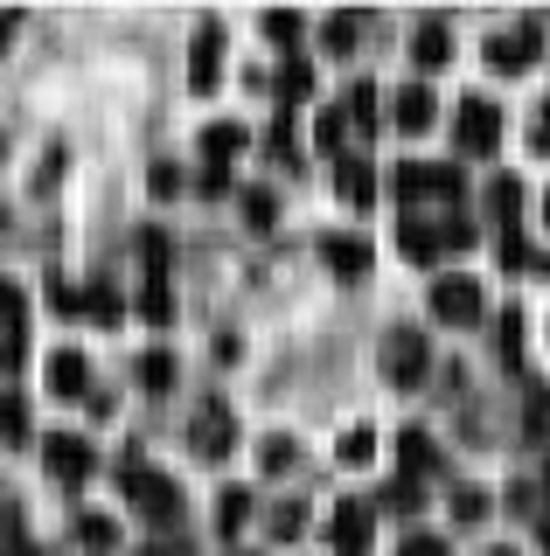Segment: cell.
<instances>
[{"label":"cell","instance_id":"obj_21","mask_svg":"<svg viewBox=\"0 0 550 556\" xmlns=\"http://www.w3.org/2000/svg\"><path fill=\"white\" fill-rule=\"evenodd\" d=\"M293 459H300V445L286 439V431H272V439L258 445V466H265V473H293Z\"/></svg>","mask_w":550,"mask_h":556},{"label":"cell","instance_id":"obj_6","mask_svg":"<svg viewBox=\"0 0 550 556\" xmlns=\"http://www.w3.org/2000/svg\"><path fill=\"white\" fill-rule=\"evenodd\" d=\"M537 49H543V35H537V22H515V28H502V35H488V70H502V77H523L529 63H537Z\"/></svg>","mask_w":550,"mask_h":556},{"label":"cell","instance_id":"obj_9","mask_svg":"<svg viewBox=\"0 0 550 556\" xmlns=\"http://www.w3.org/2000/svg\"><path fill=\"white\" fill-rule=\"evenodd\" d=\"M188 445H196L202 459H230V445H237V425H230V410H223L216 396H210V404H202L196 417H188Z\"/></svg>","mask_w":550,"mask_h":556},{"label":"cell","instance_id":"obj_17","mask_svg":"<svg viewBox=\"0 0 550 556\" xmlns=\"http://www.w3.org/2000/svg\"><path fill=\"white\" fill-rule=\"evenodd\" d=\"M321 257H328L341 278H363L370 271V243H355V237H321Z\"/></svg>","mask_w":550,"mask_h":556},{"label":"cell","instance_id":"obj_14","mask_svg":"<svg viewBox=\"0 0 550 556\" xmlns=\"http://www.w3.org/2000/svg\"><path fill=\"white\" fill-rule=\"evenodd\" d=\"M411 63H418V70H446V63H453V35H446V22H418V28H411Z\"/></svg>","mask_w":550,"mask_h":556},{"label":"cell","instance_id":"obj_41","mask_svg":"<svg viewBox=\"0 0 550 556\" xmlns=\"http://www.w3.org/2000/svg\"><path fill=\"white\" fill-rule=\"evenodd\" d=\"M529 153H550V104L529 118Z\"/></svg>","mask_w":550,"mask_h":556},{"label":"cell","instance_id":"obj_38","mask_svg":"<svg viewBox=\"0 0 550 556\" xmlns=\"http://www.w3.org/2000/svg\"><path fill=\"white\" fill-rule=\"evenodd\" d=\"M272 535H279V543H293V535H300V501H286V508L272 515Z\"/></svg>","mask_w":550,"mask_h":556},{"label":"cell","instance_id":"obj_15","mask_svg":"<svg viewBox=\"0 0 550 556\" xmlns=\"http://www.w3.org/2000/svg\"><path fill=\"white\" fill-rule=\"evenodd\" d=\"M398 452H404V480H418V486H425V480L439 473V445L425 439L418 425H411V431H398Z\"/></svg>","mask_w":550,"mask_h":556},{"label":"cell","instance_id":"obj_16","mask_svg":"<svg viewBox=\"0 0 550 556\" xmlns=\"http://www.w3.org/2000/svg\"><path fill=\"white\" fill-rule=\"evenodd\" d=\"M57 313H71V320H77V313H91V320H118V292H105V286H91V292H57Z\"/></svg>","mask_w":550,"mask_h":556},{"label":"cell","instance_id":"obj_26","mask_svg":"<svg viewBox=\"0 0 550 556\" xmlns=\"http://www.w3.org/2000/svg\"><path fill=\"white\" fill-rule=\"evenodd\" d=\"M0 327H8V334H22V327H28V300L14 292V278H0Z\"/></svg>","mask_w":550,"mask_h":556},{"label":"cell","instance_id":"obj_12","mask_svg":"<svg viewBox=\"0 0 550 556\" xmlns=\"http://www.w3.org/2000/svg\"><path fill=\"white\" fill-rule=\"evenodd\" d=\"M49 396H63V404H84V396H91V362H84L77 348H57V355H49Z\"/></svg>","mask_w":550,"mask_h":556},{"label":"cell","instance_id":"obj_18","mask_svg":"<svg viewBox=\"0 0 550 556\" xmlns=\"http://www.w3.org/2000/svg\"><path fill=\"white\" fill-rule=\"evenodd\" d=\"M245 521H251V486H223V494H216V529L237 535Z\"/></svg>","mask_w":550,"mask_h":556},{"label":"cell","instance_id":"obj_25","mask_svg":"<svg viewBox=\"0 0 550 556\" xmlns=\"http://www.w3.org/2000/svg\"><path fill=\"white\" fill-rule=\"evenodd\" d=\"M376 501H384L390 515H411V508H425V486H418V480H390Z\"/></svg>","mask_w":550,"mask_h":556},{"label":"cell","instance_id":"obj_48","mask_svg":"<svg viewBox=\"0 0 550 556\" xmlns=\"http://www.w3.org/2000/svg\"><path fill=\"white\" fill-rule=\"evenodd\" d=\"M0 230H8V202H0Z\"/></svg>","mask_w":550,"mask_h":556},{"label":"cell","instance_id":"obj_24","mask_svg":"<svg viewBox=\"0 0 550 556\" xmlns=\"http://www.w3.org/2000/svg\"><path fill=\"white\" fill-rule=\"evenodd\" d=\"M140 257H147V286H167V237L140 230Z\"/></svg>","mask_w":550,"mask_h":556},{"label":"cell","instance_id":"obj_23","mask_svg":"<svg viewBox=\"0 0 550 556\" xmlns=\"http://www.w3.org/2000/svg\"><path fill=\"white\" fill-rule=\"evenodd\" d=\"M341 118H349V126H376V91H370V84H349V98H341Z\"/></svg>","mask_w":550,"mask_h":556},{"label":"cell","instance_id":"obj_13","mask_svg":"<svg viewBox=\"0 0 550 556\" xmlns=\"http://www.w3.org/2000/svg\"><path fill=\"white\" fill-rule=\"evenodd\" d=\"M433 112H439V104H433L425 84H404V91L390 98V126H398V132H425V126H433Z\"/></svg>","mask_w":550,"mask_h":556},{"label":"cell","instance_id":"obj_35","mask_svg":"<svg viewBox=\"0 0 550 556\" xmlns=\"http://www.w3.org/2000/svg\"><path fill=\"white\" fill-rule=\"evenodd\" d=\"M321 42H328V49H355V14H341V22H328V28H321Z\"/></svg>","mask_w":550,"mask_h":556},{"label":"cell","instance_id":"obj_7","mask_svg":"<svg viewBox=\"0 0 550 556\" xmlns=\"http://www.w3.org/2000/svg\"><path fill=\"white\" fill-rule=\"evenodd\" d=\"M42 466H49L63 486H77V480H91L98 452H91V439H77V431H49V439H42Z\"/></svg>","mask_w":550,"mask_h":556},{"label":"cell","instance_id":"obj_3","mask_svg":"<svg viewBox=\"0 0 550 556\" xmlns=\"http://www.w3.org/2000/svg\"><path fill=\"white\" fill-rule=\"evenodd\" d=\"M425 369H433V348H425V334H411V327H390V341H384V376L398 382V390H418Z\"/></svg>","mask_w":550,"mask_h":556},{"label":"cell","instance_id":"obj_8","mask_svg":"<svg viewBox=\"0 0 550 556\" xmlns=\"http://www.w3.org/2000/svg\"><path fill=\"white\" fill-rule=\"evenodd\" d=\"M433 320H446V327H474L480 320V286L474 278H460V271L433 278Z\"/></svg>","mask_w":550,"mask_h":556},{"label":"cell","instance_id":"obj_46","mask_svg":"<svg viewBox=\"0 0 550 556\" xmlns=\"http://www.w3.org/2000/svg\"><path fill=\"white\" fill-rule=\"evenodd\" d=\"M14 22H22V14H0V42H8V35H14Z\"/></svg>","mask_w":550,"mask_h":556},{"label":"cell","instance_id":"obj_11","mask_svg":"<svg viewBox=\"0 0 550 556\" xmlns=\"http://www.w3.org/2000/svg\"><path fill=\"white\" fill-rule=\"evenodd\" d=\"M216 77H223V22H202L196 42H188V84L216 91Z\"/></svg>","mask_w":550,"mask_h":556},{"label":"cell","instance_id":"obj_45","mask_svg":"<svg viewBox=\"0 0 550 556\" xmlns=\"http://www.w3.org/2000/svg\"><path fill=\"white\" fill-rule=\"evenodd\" d=\"M537 543H543V549H550V515H537Z\"/></svg>","mask_w":550,"mask_h":556},{"label":"cell","instance_id":"obj_31","mask_svg":"<svg viewBox=\"0 0 550 556\" xmlns=\"http://www.w3.org/2000/svg\"><path fill=\"white\" fill-rule=\"evenodd\" d=\"M453 515L460 521H480V515H488V494H480V486H460V494H453Z\"/></svg>","mask_w":550,"mask_h":556},{"label":"cell","instance_id":"obj_29","mask_svg":"<svg viewBox=\"0 0 550 556\" xmlns=\"http://www.w3.org/2000/svg\"><path fill=\"white\" fill-rule=\"evenodd\" d=\"M245 216L258 223V230H272V216H279V195H272V188H245Z\"/></svg>","mask_w":550,"mask_h":556},{"label":"cell","instance_id":"obj_50","mask_svg":"<svg viewBox=\"0 0 550 556\" xmlns=\"http://www.w3.org/2000/svg\"><path fill=\"white\" fill-rule=\"evenodd\" d=\"M488 556H515V549H488Z\"/></svg>","mask_w":550,"mask_h":556},{"label":"cell","instance_id":"obj_47","mask_svg":"<svg viewBox=\"0 0 550 556\" xmlns=\"http://www.w3.org/2000/svg\"><path fill=\"white\" fill-rule=\"evenodd\" d=\"M8 529H14V515H8V508H0V535H8Z\"/></svg>","mask_w":550,"mask_h":556},{"label":"cell","instance_id":"obj_27","mask_svg":"<svg viewBox=\"0 0 550 556\" xmlns=\"http://www.w3.org/2000/svg\"><path fill=\"white\" fill-rule=\"evenodd\" d=\"M77 543H84V549H112L118 529H112L105 515H77Z\"/></svg>","mask_w":550,"mask_h":556},{"label":"cell","instance_id":"obj_34","mask_svg":"<svg viewBox=\"0 0 550 556\" xmlns=\"http://www.w3.org/2000/svg\"><path fill=\"white\" fill-rule=\"evenodd\" d=\"M398 556H446V535H439V529H418V535H411V543H404Z\"/></svg>","mask_w":550,"mask_h":556},{"label":"cell","instance_id":"obj_4","mask_svg":"<svg viewBox=\"0 0 550 556\" xmlns=\"http://www.w3.org/2000/svg\"><path fill=\"white\" fill-rule=\"evenodd\" d=\"M390 188H398L404 202H460V174L453 167H418V161H404V167H390Z\"/></svg>","mask_w":550,"mask_h":556},{"label":"cell","instance_id":"obj_30","mask_svg":"<svg viewBox=\"0 0 550 556\" xmlns=\"http://www.w3.org/2000/svg\"><path fill=\"white\" fill-rule=\"evenodd\" d=\"M488 202H495V216H502V223H515V208H523V181H495Z\"/></svg>","mask_w":550,"mask_h":556},{"label":"cell","instance_id":"obj_49","mask_svg":"<svg viewBox=\"0 0 550 556\" xmlns=\"http://www.w3.org/2000/svg\"><path fill=\"white\" fill-rule=\"evenodd\" d=\"M140 556H167V549H140Z\"/></svg>","mask_w":550,"mask_h":556},{"label":"cell","instance_id":"obj_36","mask_svg":"<svg viewBox=\"0 0 550 556\" xmlns=\"http://www.w3.org/2000/svg\"><path fill=\"white\" fill-rule=\"evenodd\" d=\"M529 431H537V439H550V390H537V396H529Z\"/></svg>","mask_w":550,"mask_h":556},{"label":"cell","instance_id":"obj_10","mask_svg":"<svg viewBox=\"0 0 550 556\" xmlns=\"http://www.w3.org/2000/svg\"><path fill=\"white\" fill-rule=\"evenodd\" d=\"M370 535H376V515L363 508V501H341L335 521H328V543H335V556H370Z\"/></svg>","mask_w":550,"mask_h":556},{"label":"cell","instance_id":"obj_39","mask_svg":"<svg viewBox=\"0 0 550 556\" xmlns=\"http://www.w3.org/2000/svg\"><path fill=\"white\" fill-rule=\"evenodd\" d=\"M370 445H376V439H370V425H363V431H349V439H341V459L363 466V459H370Z\"/></svg>","mask_w":550,"mask_h":556},{"label":"cell","instance_id":"obj_42","mask_svg":"<svg viewBox=\"0 0 550 556\" xmlns=\"http://www.w3.org/2000/svg\"><path fill=\"white\" fill-rule=\"evenodd\" d=\"M307 84H314V70H307V63H293V70H286V77H279V91H286V98H300Z\"/></svg>","mask_w":550,"mask_h":556},{"label":"cell","instance_id":"obj_44","mask_svg":"<svg viewBox=\"0 0 550 556\" xmlns=\"http://www.w3.org/2000/svg\"><path fill=\"white\" fill-rule=\"evenodd\" d=\"M8 556H42V549H36V543H22V535L8 529Z\"/></svg>","mask_w":550,"mask_h":556},{"label":"cell","instance_id":"obj_33","mask_svg":"<svg viewBox=\"0 0 550 556\" xmlns=\"http://www.w3.org/2000/svg\"><path fill=\"white\" fill-rule=\"evenodd\" d=\"M140 313H147L153 327H161L167 313H175V300H167V286H147V292H140Z\"/></svg>","mask_w":550,"mask_h":556},{"label":"cell","instance_id":"obj_51","mask_svg":"<svg viewBox=\"0 0 550 556\" xmlns=\"http://www.w3.org/2000/svg\"><path fill=\"white\" fill-rule=\"evenodd\" d=\"M543 216H550V195H543Z\"/></svg>","mask_w":550,"mask_h":556},{"label":"cell","instance_id":"obj_40","mask_svg":"<svg viewBox=\"0 0 550 556\" xmlns=\"http://www.w3.org/2000/svg\"><path fill=\"white\" fill-rule=\"evenodd\" d=\"M515 348H523V313H502V355L515 362Z\"/></svg>","mask_w":550,"mask_h":556},{"label":"cell","instance_id":"obj_22","mask_svg":"<svg viewBox=\"0 0 550 556\" xmlns=\"http://www.w3.org/2000/svg\"><path fill=\"white\" fill-rule=\"evenodd\" d=\"M245 139H251L245 126H210V132H202V153H210V167H223L237 147H245Z\"/></svg>","mask_w":550,"mask_h":556},{"label":"cell","instance_id":"obj_28","mask_svg":"<svg viewBox=\"0 0 550 556\" xmlns=\"http://www.w3.org/2000/svg\"><path fill=\"white\" fill-rule=\"evenodd\" d=\"M0 439H14V445L28 439V404L22 396H0Z\"/></svg>","mask_w":550,"mask_h":556},{"label":"cell","instance_id":"obj_1","mask_svg":"<svg viewBox=\"0 0 550 556\" xmlns=\"http://www.w3.org/2000/svg\"><path fill=\"white\" fill-rule=\"evenodd\" d=\"M118 486H126V501L140 508L153 529H175L182 521V486L161 473V466H147V459H126V473H118Z\"/></svg>","mask_w":550,"mask_h":556},{"label":"cell","instance_id":"obj_20","mask_svg":"<svg viewBox=\"0 0 550 556\" xmlns=\"http://www.w3.org/2000/svg\"><path fill=\"white\" fill-rule=\"evenodd\" d=\"M335 188H341V202H370L376 195V167L370 161H341V181Z\"/></svg>","mask_w":550,"mask_h":556},{"label":"cell","instance_id":"obj_5","mask_svg":"<svg viewBox=\"0 0 550 556\" xmlns=\"http://www.w3.org/2000/svg\"><path fill=\"white\" fill-rule=\"evenodd\" d=\"M453 139H460V153L488 161V153L502 147V112H495L488 98H460V126H453Z\"/></svg>","mask_w":550,"mask_h":556},{"label":"cell","instance_id":"obj_43","mask_svg":"<svg viewBox=\"0 0 550 556\" xmlns=\"http://www.w3.org/2000/svg\"><path fill=\"white\" fill-rule=\"evenodd\" d=\"M182 188V167H153V195H175Z\"/></svg>","mask_w":550,"mask_h":556},{"label":"cell","instance_id":"obj_37","mask_svg":"<svg viewBox=\"0 0 550 556\" xmlns=\"http://www.w3.org/2000/svg\"><path fill=\"white\" fill-rule=\"evenodd\" d=\"M265 35L272 42H300V14H265Z\"/></svg>","mask_w":550,"mask_h":556},{"label":"cell","instance_id":"obj_19","mask_svg":"<svg viewBox=\"0 0 550 556\" xmlns=\"http://www.w3.org/2000/svg\"><path fill=\"white\" fill-rule=\"evenodd\" d=\"M140 390H153V396L175 390V355H167V348H147L140 355Z\"/></svg>","mask_w":550,"mask_h":556},{"label":"cell","instance_id":"obj_32","mask_svg":"<svg viewBox=\"0 0 550 556\" xmlns=\"http://www.w3.org/2000/svg\"><path fill=\"white\" fill-rule=\"evenodd\" d=\"M341 132H349V118H341V112H321V126H314L321 153H335V147H341Z\"/></svg>","mask_w":550,"mask_h":556},{"label":"cell","instance_id":"obj_2","mask_svg":"<svg viewBox=\"0 0 550 556\" xmlns=\"http://www.w3.org/2000/svg\"><path fill=\"white\" fill-rule=\"evenodd\" d=\"M467 243H474V223H467V216H446V223H433V216H404V230H398V251L411 257V265H433V257L467 251Z\"/></svg>","mask_w":550,"mask_h":556}]
</instances>
